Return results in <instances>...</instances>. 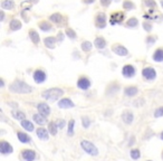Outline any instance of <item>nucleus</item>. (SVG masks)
Listing matches in <instances>:
<instances>
[{"mask_svg":"<svg viewBox=\"0 0 163 161\" xmlns=\"http://www.w3.org/2000/svg\"><path fill=\"white\" fill-rule=\"evenodd\" d=\"M9 91L11 93H16V94H28L33 92V87L30 85H28L24 80H17L14 83H11L9 86Z\"/></svg>","mask_w":163,"mask_h":161,"instance_id":"f257e3e1","label":"nucleus"},{"mask_svg":"<svg viewBox=\"0 0 163 161\" xmlns=\"http://www.w3.org/2000/svg\"><path fill=\"white\" fill-rule=\"evenodd\" d=\"M64 91L61 89H58V87H55V89H49L47 91L43 92V97H45L46 100L49 101H56L57 99H59L61 96H63Z\"/></svg>","mask_w":163,"mask_h":161,"instance_id":"f03ea898","label":"nucleus"},{"mask_svg":"<svg viewBox=\"0 0 163 161\" xmlns=\"http://www.w3.org/2000/svg\"><path fill=\"white\" fill-rule=\"evenodd\" d=\"M95 26L96 28H100V29H103V28H105L106 25H107V16H106L105 12H103V11H100V12H97L95 15Z\"/></svg>","mask_w":163,"mask_h":161,"instance_id":"7ed1b4c3","label":"nucleus"},{"mask_svg":"<svg viewBox=\"0 0 163 161\" xmlns=\"http://www.w3.org/2000/svg\"><path fill=\"white\" fill-rule=\"evenodd\" d=\"M125 14L123 11H113L110 16V22L111 25H120L124 21Z\"/></svg>","mask_w":163,"mask_h":161,"instance_id":"20e7f679","label":"nucleus"},{"mask_svg":"<svg viewBox=\"0 0 163 161\" xmlns=\"http://www.w3.org/2000/svg\"><path fill=\"white\" fill-rule=\"evenodd\" d=\"M80 145H82V148H83L86 152L89 153V154H92V156H97V154H98V150H97V148L95 147L92 142L85 141V140H84V141L80 142Z\"/></svg>","mask_w":163,"mask_h":161,"instance_id":"39448f33","label":"nucleus"},{"mask_svg":"<svg viewBox=\"0 0 163 161\" xmlns=\"http://www.w3.org/2000/svg\"><path fill=\"white\" fill-rule=\"evenodd\" d=\"M142 76L147 80H153L156 77V72L153 67H145L142 70Z\"/></svg>","mask_w":163,"mask_h":161,"instance_id":"423d86ee","label":"nucleus"},{"mask_svg":"<svg viewBox=\"0 0 163 161\" xmlns=\"http://www.w3.org/2000/svg\"><path fill=\"white\" fill-rule=\"evenodd\" d=\"M111 49H112V52H113L114 54H116V55H119V56H127L129 55V50H127V48H125L124 46L121 44H114Z\"/></svg>","mask_w":163,"mask_h":161,"instance_id":"0eeeda50","label":"nucleus"},{"mask_svg":"<svg viewBox=\"0 0 163 161\" xmlns=\"http://www.w3.org/2000/svg\"><path fill=\"white\" fill-rule=\"evenodd\" d=\"M58 43L57 37L56 36H48L44 38V45L45 47H47L48 49H54L56 47V44Z\"/></svg>","mask_w":163,"mask_h":161,"instance_id":"6e6552de","label":"nucleus"},{"mask_svg":"<svg viewBox=\"0 0 163 161\" xmlns=\"http://www.w3.org/2000/svg\"><path fill=\"white\" fill-rule=\"evenodd\" d=\"M135 67L132 66V65H125V66H123V68H122V74H123V76L124 77H133V76L135 75Z\"/></svg>","mask_w":163,"mask_h":161,"instance_id":"1a4fd4ad","label":"nucleus"},{"mask_svg":"<svg viewBox=\"0 0 163 161\" xmlns=\"http://www.w3.org/2000/svg\"><path fill=\"white\" fill-rule=\"evenodd\" d=\"M38 27L39 29L44 33H48V31L53 30V24L49 20H42V21L38 22Z\"/></svg>","mask_w":163,"mask_h":161,"instance_id":"9d476101","label":"nucleus"},{"mask_svg":"<svg viewBox=\"0 0 163 161\" xmlns=\"http://www.w3.org/2000/svg\"><path fill=\"white\" fill-rule=\"evenodd\" d=\"M77 86L80 90H84V91H85V90H87L89 86H91V80H89V78L86 77V76H80L77 80Z\"/></svg>","mask_w":163,"mask_h":161,"instance_id":"9b49d317","label":"nucleus"},{"mask_svg":"<svg viewBox=\"0 0 163 161\" xmlns=\"http://www.w3.org/2000/svg\"><path fill=\"white\" fill-rule=\"evenodd\" d=\"M64 20H65V18L59 12H55V14H52L49 16V21L53 22L54 25H61L64 22Z\"/></svg>","mask_w":163,"mask_h":161,"instance_id":"f8f14e48","label":"nucleus"},{"mask_svg":"<svg viewBox=\"0 0 163 161\" xmlns=\"http://www.w3.org/2000/svg\"><path fill=\"white\" fill-rule=\"evenodd\" d=\"M34 80L38 84L43 83V82H45V80H46V73L43 70H36L34 72Z\"/></svg>","mask_w":163,"mask_h":161,"instance_id":"ddd939ff","label":"nucleus"},{"mask_svg":"<svg viewBox=\"0 0 163 161\" xmlns=\"http://www.w3.org/2000/svg\"><path fill=\"white\" fill-rule=\"evenodd\" d=\"M28 35H29V38H30V40H31L33 44L38 45L39 43H40V36H39V34L36 31V29H34V28L29 29Z\"/></svg>","mask_w":163,"mask_h":161,"instance_id":"4468645a","label":"nucleus"},{"mask_svg":"<svg viewBox=\"0 0 163 161\" xmlns=\"http://www.w3.org/2000/svg\"><path fill=\"white\" fill-rule=\"evenodd\" d=\"M37 110L40 114L45 115V117H48L50 114V108L46 104V103H39L37 105Z\"/></svg>","mask_w":163,"mask_h":161,"instance_id":"2eb2a0df","label":"nucleus"},{"mask_svg":"<svg viewBox=\"0 0 163 161\" xmlns=\"http://www.w3.org/2000/svg\"><path fill=\"white\" fill-rule=\"evenodd\" d=\"M106 45H107V43H106L105 38H103V37H101V36L95 38L94 46L97 48V49H104V48L106 47Z\"/></svg>","mask_w":163,"mask_h":161,"instance_id":"dca6fc26","label":"nucleus"},{"mask_svg":"<svg viewBox=\"0 0 163 161\" xmlns=\"http://www.w3.org/2000/svg\"><path fill=\"white\" fill-rule=\"evenodd\" d=\"M74 103H73L72 100L69 99H61L59 102H58V106L61 108H74Z\"/></svg>","mask_w":163,"mask_h":161,"instance_id":"f3484780","label":"nucleus"},{"mask_svg":"<svg viewBox=\"0 0 163 161\" xmlns=\"http://www.w3.org/2000/svg\"><path fill=\"white\" fill-rule=\"evenodd\" d=\"M22 27V24L19 19H17V18H14V19L11 20L10 24H9V28H10L11 31H16V30H19L21 29Z\"/></svg>","mask_w":163,"mask_h":161,"instance_id":"a211bd4d","label":"nucleus"},{"mask_svg":"<svg viewBox=\"0 0 163 161\" xmlns=\"http://www.w3.org/2000/svg\"><path fill=\"white\" fill-rule=\"evenodd\" d=\"M152 58L154 62L162 63L163 62V47H159L158 49H155V52L153 53Z\"/></svg>","mask_w":163,"mask_h":161,"instance_id":"6ab92c4d","label":"nucleus"},{"mask_svg":"<svg viewBox=\"0 0 163 161\" xmlns=\"http://www.w3.org/2000/svg\"><path fill=\"white\" fill-rule=\"evenodd\" d=\"M15 6H16V3H15L14 0H2L1 1L2 10H12L15 8Z\"/></svg>","mask_w":163,"mask_h":161,"instance_id":"aec40b11","label":"nucleus"},{"mask_svg":"<svg viewBox=\"0 0 163 161\" xmlns=\"http://www.w3.org/2000/svg\"><path fill=\"white\" fill-rule=\"evenodd\" d=\"M122 119H123V121H124L126 124H131V123L133 122L134 117H133V113L131 111H125L122 114Z\"/></svg>","mask_w":163,"mask_h":161,"instance_id":"412c9836","label":"nucleus"},{"mask_svg":"<svg viewBox=\"0 0 163 161\" xmlns=\"http://www.w3.org/2000/svg\"><path fill=\"white\" fill-rule=\"evenodd\" d=\"M0 150H1V153H3V154H7V153L12 152V148H11V145H9L8 142L2 141V142H1V145H0Z\"/></svg>","mask_w":163,"mask_h":161,"instance_id":"4be33fe9","label":"nucleus"},{"mask_svg":"<svg viewBox=\"0 0 163 161\" xmlns=\"http://www.w3.org/2000/svg\"><path fill=\"white\" fill-rule=\"evenodd\" d=\"M138 87H135V86H127L126 89L124 90V94L126 95V96H135L136 94H138Z\"/></svg>","mask_w":163,"mask_h":161,"instance_id":"5701e85b","label":"nucleus"},{"mask_svg":"<svg viewBox=\"0 0 163 161\" xmlns=\"http://www.w3.org/2000/svg\"><path fill=\"white\" fill-rule=\"evenodd\" d=\"M138 26V20L135 17H131L125 22V27L126 28H136Z\"/></svg>","mask_w":163,"mask_h":161,"instance_id":"b1692460","label":"nucleus"},{"mask_svg":"<svg viewBox=\"0 0 163 161\" xmlns=\"http://www.w3.org/2000/svg\"><path fill=\"white\" fill-rule=\"evenodd\" d=\"M34 121L37 123V124L39 125H43L45 124V123L47 122V120H46V117L45 115H43V114L38 113V114H34V117H33Z\"/></svg>","mask_w":163,"mask_h":161,"instance_id":"393cba45","label":"nucleus"},{"mask_svg":"<svg viewBox=\"0 0 163 161\" xmlns=\"http://www.w3.org/2000/svg\"><path fill=\"white\" fill-rule=\"evenodd\" d=\"M135 8H136V6L132 0H124V1H123V9H124L125 11L134 10Z\"/></svg>","mask_w":163,"mask_h":161,"instance_id":"a878e982","label":"nucleus"},{"mask_svg":"<svg viewBox=\"0 0 163 161\" xmlns=\"http://www.w3.org/2000/svg\"><path fill=\"white\" fill-rule=\"evenodd\" d=\"M35 157H36V154H35L34 151H31V150L22 151V158L25 159L26 161H33L34 159H35Z\"/></svg>","mask_w":163,"mask_h":161,"instance_id":"bb28decb","label":"nucleus"},{"mask_svg":"<svg viewBox=\"0 0 163 161\" xmlns=\"http://www.w3.org/2000/svg\"><path fill=\"white\" fill-rule=\"evenodd\" d=\"M36 133H37V136H38L39 139H42V140H48V131L46 130V129H44V128L37 129Z\"/></svg>","mask_w":163,"mask_h":161,"instance_id":"cd10ccee","label":"nucleus"},{"mask_svg":"<svg viewBox=\"0 0 163 161\" xmlns=\"http://www.w3.org/2000/svg\"><path fill=\"white\" fill-rule=\"evenodd\" d=\"M93 45L89 40H84V42H82V44H80V48H82V50L83 52H86V53H88V52H91L92 48H93Z\"/></svg>","mask_w":163,"mask_h":161,"instance_id":"c85d7f7f","label":"nucleus"},{"mask_svg":"<svg viewBox=\"0 0 163 161\" xmlns=\"http://www.w3.org/2000/svg\"><path fill=\"white\" fill-rule=\"evenodd\" d=\"M65 35H66L68 38L73 39V40H75V39L77 38V34H76V31L70 27H67L66 29H65Z\"/></svg>","mask_w":163,"mask_h":161,"instance_id":"c756f323","label":"nucleus"},{"mask_svg":"<svg viewBox=\"0 0 163 161\" xmlns=\"http://www.w3.org/2000/svg\"><path fill=\"white\" fill-rule=\"evenodd\" d=\"M21 126L25 130H27L28 132H30V131H34V125L30 121H28V120H22L21 121Z\"/></svg>","mask_w":163,"mask_h":161,"instance_id":"7c9ffc66","label":"nucleus"},{"mask_svg":"<svg viewBox=\"0 0 163 161\" xmlns=\"http://www.w3.org/2000/svg\"><path fill=\"white\" fill-rule=\"evenodd\" d=\"M142 5L147 7V8H156V2L155 0H142Z\"/></svg>","mask_w":163,"mask_h":161,"instance_id":"2f4dec72","label":"nucleus"},{"mask_svg":"<svg viewBox=\"0 0 163 161\" xmlns=\"http://www.w3.org/2000/svg\"><path fill=\"white\" fill-rule=\"evenodd\" d=\"M11 114H12V117H15L16 120H25V113L24 112H21V111H12L11 112Z\"/></svg>","mask_w":163,"mask_h":161,"instance_id":"473e14b6","label":"nucleus"},{"mask_svg":"<svg viewBox=\"0 0 163 161\" xmlns=\"http://www.w3.org/2000/svg\"><path fill=\"white\" fill-rule=\"evenodd\" d=\"M17 136H18V139H19L22 143H28V142L30 141L29 136H28L27 134L22 133V132H18V133H17Z\"/></svg>","mask_w":163,"mask_h":161,"instance_id":"72a5a7b5","label":"nucleus"},{"mask_svg":"<svg viewBox=\"0 0 163 161\" xmlns=\"http://www.w3.org/2000/svg\"><path fill=\"white\" fill-rule=\"evenodd\" d=\"M57 128H58L57 123L50 122L49 125H48V130H49L50 134H53V136H55V134L57 133Z\"/></svg>","mask_w":163,"mask_h":161,"instance_id":"f704fd0d","label":"nucleus"},{"mask_svg":"<svg viewBox=\"0 0 163 161\" xmlns=\"http://www.w3.org/2000/svg\"><path fill=\"white\" fill-rule=\"evenodd\" d=\"M143 29L147 33H151L152 31V29H153V26H152V22L150 21V20H147V21H144L143 22Z\"/></svg>","mask_w":163,"mask_h":161,"instance_id":"c9c22d12","label":"nucleus"},{"mask_svg":"<svg viewBox=\"0 0 163 161\" xmlns=\"http://www.w3.org/2000/svg\"><path fill=\"white\" fill-rule=\"evenodd\" d=\"M156 40H158V38H156L155 36H152V35H149V36L147 37V39H145V43H147V45L151 46V45H154L155 43H156Z\"/></svg>","mask_w":163,"mask_h":161,"instance_id":"e433bc0d","label":"nucleus"},{"mask_svg":"<svg viewBox=\"0 0 163 161\" xmlns=\"http://www.w3.org/2000/svg\"><path fill=\"white\" fill-rule=\"evenodd\" d=\"M74 125H75V121L74 120H70L68 123V136H73V132H74Z\"/></svg>","mask_w":163,"mask_h":161,"instance_id":"4c0bfd02","label":"nucleus"},{"mask_svg":"<svg viewBox=\"0 0 163 161\" xmlns=\"http://www.w3.org/2000/svg\"><path fill=\"white\" fill-rule=\"evenodd\" d=\"M112 1L113 0H100V3L102 7H104V8H107V7H110L111 3H112Z\"/></svg>","mask_w":163,"mask_h":161,"instance_id":"58836bf2","label":"nucleus"},{"mask_svg":"<svg viewBox=\"0 0 163 161\" xmlns=\"http://www.w3.org/2000/svg\"><path fill=\"white\" fill-rule=\"evenodd\" d=\"M82 121H83V125L84 128H88L89 125H91V121H89V119L87 117H83V119H82Z\"/></svg>","mask_w":163,"mask_h":161,"instance_id":"ea45409f","label":"nucleus"},{"mask_svg":"<svg viewBox=\"0 0 163 161\" xmlns=\"http://www.w3.org/2000/svg\"><path fill=\"white\" fill-rule=\"evenodd\" d=\"M131 158L132 159H138L140 158V151L138 150H132L131 151Z\"/></svg>","mask_w":163,"mask_h":161,"instance_id":"a19ab883","label":"nucleus"},{"mask_svg":"<svg viewBox=\"0 0 163 161\" xmlns=\"http://www.w3.org/2000/svg\"><path fill=\"white\" fill-rule=\"evenodd\" d=\"M154 117H163V106H161V108H159L158 110L155 111Z\"/></svg>","mask_w":163,"mask_h":161,"instance_id":"79ce46f5","label":"nucleus"},{"mask_svg":"<svg viewBox=\"0 0 163 161\" xmlns=\"http://www.w3.org/2000/svg\"><path fill=\"white\" fill-rule=\"evenodd\" d=\"M56 37H57L58 43H61V42L64 40V38H65V34H63V33L61 31V33H58V35H57Z\"/></svg>","mask_w":163,"mask_h":161,"instance_id":"37998d69","label":"nucleus"},{"mask_svg":"<svg viewBox=\"0 0 163 161\" xmlns=\"http://www.w3.org/2000/svg\"><path fill=\"white\" fill-rule=\"evenodd\" d=\"M65 124H66V122H65V121H64V120H58V122H57L58 128L63 129L64 126H65Z\"/></svg>","mask_w":163,"mask_h":161,"instance_id":"c03bdc74","label":"nucleus"},{"mask_svg":"<svg viewBox=\"0 0 163 161\" xmlns=\"http://www.w3.org/2000/svg\"><path fill=\"white\" fill-rule=\"evenodd\" d=\"M96 0H82V2L85 3V5H92V3H94Z\"/></svg>","mask_w":163,"mask_h":161,"instance_id":"a18cd8bd","label":"nucleus"},{"mask_svg":"<svg viewBox=\"0 0 163 161\" xmlns=\"http://www.w3.org/2000/svg\"><path fill=\"white\" fill-rule=\"evenodd\" d=\"M160 5H161V7H162V9H163V0H160Z\"/></svg>","mask_w":163,"mask_h":161,"instance_id":"49530a36","label":"nucleus"},{"mask_svg":"<svg viewBox=\"0 0 163 161\" xmlns=\"http://www.w3.org/2000/svg\"><path fill=\"white\" fill-rule=\"evenodd\" d=\"M161 136V139L163 140V132H162V133H161V136Z\"/></svg>","mask_w":163,"mask_h":161,"instance_id":"de8ad7c7","label":"nucleus"},{"mask_svg":"<svg viewBox=\"0 0 163 161\" xmlns=\"http://www.w3.org/2000/svg\"><path fill=\"white\" fill-rule=\"evenodd\" d=\"M114 1H116V2H119V1H120V0H114Z\"/></svg>","mask_w":163,"mask_h":161,"instance_id":"09e8293b","label":"nucleus"}]
</instances>
